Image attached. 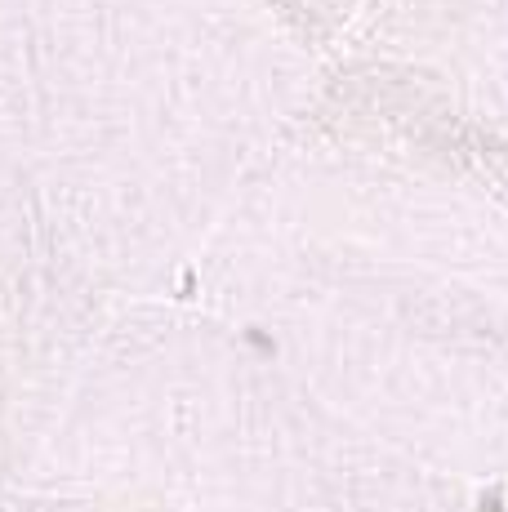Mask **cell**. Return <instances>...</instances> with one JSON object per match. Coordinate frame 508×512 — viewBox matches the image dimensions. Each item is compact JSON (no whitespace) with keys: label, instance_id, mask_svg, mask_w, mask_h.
<instances>
[{"label":"cell","instance_id":"6da1fadb","mask_svg":"<svg viewBox=\"0 0 508 512\" xmlns=\"http://www.w3.org/2000/svg\"><path fill=\"white\" fill-rule=\"evenodd\" d=\"M223 321L428 472L508 481L504 228L268 223L228 259Z\"/></svg>","mask_w":508,"mask_h":512},{"label":"cell","instance_id":"7a4b0ae2","mask_svg":"<svg viewBox=\"0 0 508 512\" xmlns=\"http://www.w3.org/2000/svg\"><path fill=\"white\" fill-rule=\"evenodd\" d=\"M54 468L121 512H482L232 321L152 330L72 410Z\"/></svg>","mask_w":508,"mask_h":512},{"label":"cell","instance_id":"3957f363","mask_svg":"<svg viewBox=\"0 0 508 512\" xmlns=\"http://www.w3.org/2000/svg\"><path fill=\"white\" fill-rule=\"evenodd\" d=\"M482 512H508V481H504V486H495L491 495H486Z\"/></svg>","mask_w":508,"mask_h":512}]
</instances>
